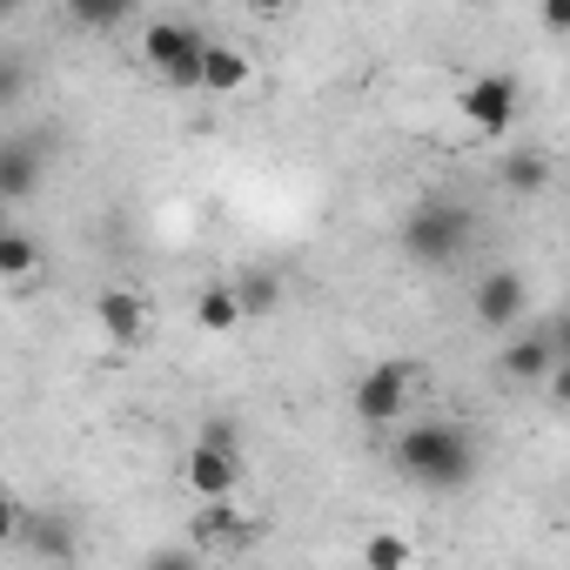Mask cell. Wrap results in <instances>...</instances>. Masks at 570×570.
<instances>
[{"mask_svg": "<svg viewBox=\"0 0 570 570\" xmlns=\"http://www.w3.org/2000/svg\"><path fill=\"white\" fill-rule=\"evenodd\" d=\"M396 470L423 490H463L476 476V443L463 423H410L396 436Z\"/></svg>", "mask_w": 570, "mask_h": 570, "instance_id": "6da1fadb", "label": "cell"}, {"mask_svg": "<svg viewBox=\"0 0 570 570\" xmlns=\"http://www.w3.org/2000/svg\"><path fill=\"white\" fill-rule=\"evenodd\" d=\"M470 235H476V215H470L463 202H423V208H410V222H403V255L443 268V262H456V255L470 248Z\"/></svg>", "mask_w": 570, "mask_h": 570, "instance_id": "7a4b0ae2", "label": "cell"}, {"mask_svg": "<svg viewBox=\"0 0 570 570\" xmlns=\"http://www.w3.org/2000/svg\"><path fill=\"white\" fill-rule=\"evenodd\" d=\"M202 48H208V35L188 28V21H148V28H141V61H148L168 88H195V81H202Z\"/></svg>", "mask_w": 570, "mask_h": 570, "instance_id": "3957f363", "label": "cell"}, {"mask_svg": "<svg viewBox=\"0 0 570 570\" xmlns=\"http://www.w3.org/2000/svg\"><path fill=\"white\" fill-rule=\"evenodd\" d=\"M416 363H376L370 376H356V416L363 423H376V430H390V423H403L410 416V396H416Z\"/></svg>", "mask_w": 570, "mask_h": 570, "instance_id": "277c9868", "label": "cell"}, {"mask_svg": "<svg viewBox=\"0 0 570 570\" xmlns=\"http://www.w3.org/2000/svg\"><path fill=\"white\" fill-rule=\"evenodd\" d=\"M181 476H188V490H195L202 503H228L235 483H242V456H235L228 443H195V450L181 456Z\"/></svg>", "mask_w": 570, "mask_h": 570, "instance_id": "5b68a950", "label": "cell"}, {"mask_svg": "<svg viewBox=\"0 0 570 570\" xmlns=\"http://www.w3.org/2000/svg\"><path fill=\"white\" fill-rule=\"evenodd\" d=\"M523 309H530V282H523L517 268H490V275L476 282V323H483V330H517Z\"/></svg>", "mask_w": 570, "mask_h": 570, "instance_id": "8992f818", "label": "cell"}, {"mask_svg": "<svg viewBox=\"0 0 570 570\" xmlns=\"http://www.w3.org/2000/svg\"><path fill=\"white\" fill-rule=\"evenodd\" d=\"M463 121L483 128V135H503L517 121V81L510 75H476L463 81Z\"/></svg>", "mask_w": 570, "mask_h": 570, "instance_id": "52a82bcc", "label": "cell"}, {"mask_svg": "<svg viewBox=\"0 0 570 570\" xmlns=\"http://www.w3.org/2000/svg\"><path fill=\"white\" fill-rule=\"evenodd\" d=\"M188 537H195V550H248L262 537V523L242 517L235 503H202L195 523H188Z\"/></svg>", "mask_w": 570, "mask_h": 570, "instance_id": "ba28073f", "label": "cell"}, {"mask_svg": "<svg viewBox=\"0 0 570 570\" xmlns=\"http://www.w3.org/2000/svg\"><path fill=\"white\" fill-rule=\"evenodd\" d=\"M557 350H563V330L510 336V343H503V376H510V383H543V376H557Z\"/></svg>", "mask_w": 570, "mask_h": 570, "instance_id": "9c48e42d", "label": "cell"}, {"mask_svg": "<svg viewBox=\"0 0 570 570\" xmlns=\"http://www.w3.org/2000/svg\"><path fill=\"white\" fill-rule=\"evenodd\" d=\"M95 323H101L115 343H141V336H148V303H141L135 289H101Z\"/></svg>", "mask_w": 570, "mask_h": 570, "instance_id": "30bf717a", "label": "cell"}, {"mask_svg": "<svg viewBox=\"0 0 570 570\" xmlns=\"http://www.w3.org/2000/svg\"><path fill=\"white\" fill-rule=\"evenodd\" d=\"M41 188V148L35 141H0V202H21Z\"/></svg>", "mask_w": 570, "mask_h": 570, "instance_id": "8fae6325", "label": "cell"}, {"mask_svg": "<svg viewBox=\"0 0 570 570\" xmlns=\"http://www.w3.org/2000/svg\"><path fill=\"white\" fill-rule=\"evenodd\" d=\"M195 88H208V95H235V88H248V55L208 41V48H202V81H195Z\"/></svg>", "mask_w": 570, "mask_h": 570, "instance_id": "7c38bea8", "label": "cell"}, {"mask_svg": "<svg viewBox=\"0 0 570 570\" xmlns=\"http://www.w3.org/2000/svg\"><path fill=\"white\" fill-rule=\"evenodd\" d=\"M228 296H235L242 323H262V316H275V303H282V282H275L268 268H248V275L228 282Z\"/></svg>", "mask_w": 570, "mask_h": 570, "instance_id": "4fadbf2b", "label": "cell"}, {"mask_svg": "<svg viewBox=\"0 0 570 570\" xmlns=\"http://www.w3.org/2000/svg\"><path fill=\"white\" fill-rule=\"evenodd\" d=\"M195 323H202L208 336H228V330H242V309H235V296H228V282H208V289L195 296Z\"/></svg>", "mask_w": 570, "mask_h": 570, "instance_id": "5bb4252c", "label": "cell"}, {"mask_svg": "<svg viewBox=\"0 0 570 570\" xmlns=\"http://www.w3.org/2000/svg\"><path fill=\"white\" fill-rule=\"evenodd\" d=\"M503 181H510L517 195H537V188H550V155H543V148H517V155L503 161Z\"/></svg>", "mask_w": 570, "mask_h": 570, "instance_id": "9a60e30c", "label": "cell"}, {"mask_svg": "<svg viewBox=\"0 0 570 570\" xmlns=\"http://www.w3.org/2000/svg\"><path fill=\"white\" fill-rule=\"evenodd\" d=\"M35 268H41V248L8 228V235H0V282H28Z\"/></svg>", "mask_w": 570, "mask_h": 570, "instance_id": "2e32d148", "label": "cell"}, {"mask_svg": "<svg viewBox=\"0 0 570 570\" xmlns=\"http://www.w3.org/2000/svg\"><path fill=\"white\" fill-rule=\"evenodd\" d=\"M21 537H28L41 557H68V550H75V537H68L61 517H21Z\"/></svg>", "mask_w": 570, "mask_h": 570, "instance_id": "e0dca14e", "label": "cell"}, {"mask_svg": "<svg viewBox=\"0 0 570 570\" xmlns=\"http://www.w3.org/2000/svg\"><path fill=\"white\" fill-rule=\"evenodd\" d=\"M363 563L370 570H410V537H396V530L363 537Z\"/></svg>", "mask_w": 570, "mask_h": 570, "instance_id": "ac0fdd59", "label": "cell"}, {"mask_svg": "<svg viewBox=\"0 0 570 570\" xmlns=\"http://www.w3.org/2000/svg\"><path fill=\"white\" fill-rule=\"evenodd\" d=\"M141 570H202V550L195 543H161L141 557Z\"/></svg>", "mask_w": 570, "mask_h": 570, "instance_id": "d6986e66", "label": "cell"}, {"mask_svg": "<svg viewBox=\"0 0 570 570\" xmlns=\"http://www.w3.org/2000/svg\"><path fill=\"white\" fill-rule=\"evenodd\" d=\"M21 95H28V68H21L14 55H0V108L21 101Z\"/></svg>", "mask_w": 570, "mask_h": 570, "instance_id": "ffe728a7", "label": "cell"}, {"mask_svg": "<svg viewBox=\"0 0 570 570\" xmlns=\"http://www.w3.org/2000/svg\"><path fill=\"white\" fill-rule=\"evenodd\" d=\"M14 537H21V503L0 490V543H14Z\"/></svg>", "mask_w": 570, "mask_h": 570, "instance_id": "44dd1931", "label": "cell"}, {"mask_svg": "<svg viewBox=\"0 0 570 570\" xmlns=\"http://www.w3.org/2000/svg\"><path fill=\"white\" fill-rule=\"evenodd\" d=\"M0 235H8V208H0Z\"/></svg>", "mask_w": 570, "mask_h": 570, "instance_id": "7402d4cb", "label": "cell"}]
</instances>
